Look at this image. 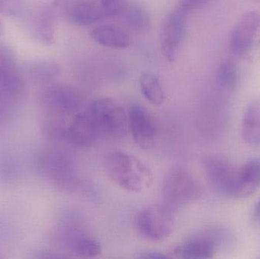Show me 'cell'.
I'll return each mask as SVG.
<instances>
[{"instance_id": "cell-1", "label": "cell", "mask_w": 260, "mask_h": 259, "mask_svg": "<svg viewBox=\"0 0 260 259\" xmlns=\"http://www.w3.org/2000/svg\"><path fill=\"white\" fill-rule=\"evenodd\" d=\"M82 103L80 94L70 85L54 84L47 87L42 95L45 135L50 139L63 140L67 127L79 114Z\"/></svg>"}, {"instance_id": "cell-2", "label": "cell", "mask_w": 260, "mask_h": 259, "mask_svg": "<svg viewBox=\"0 0 260 259\" xmlns=\"http://www.w3.org/2000/svg\"><path fill=\"white\" fill-rule=\"evenodd\" d=\"M108 177L123 190L141 193L153 182V174L145 163L123 152L108 154L104 161Z\"/></svg>"}, {"instance_id": "cell-3", "label": "cell", "mask_w": 260, "mask_h": 259, "mask_svg": "<svg viewBox=\"0 0 260 259\" xmlns=\"http://www.w3.org/2000/svg\"><path fill=\"white\" fill-rule=\"evenodd\" d=\"M102 138L120 141L126 135L128 115L117 100L108 97L94 100L87 109Z\"/></svg>"}, {"instance_id": "cell-4", "label": "cell", "mask_w": 260, "mask_h": 259, "mask_svg": "<svg viewBox=\"0 0 260 259\" xmlns=\"http://www.w3.org/2000/svg\"><path fill=\"white\" fill-rule=\"evenodd\" d=\"M38 168L43 177L59 191L71 192L78 187L79 180L73 161L60 149L43 152L38 159Z\"/></svg>"}, {"instance_id": "cell-5", "label": "cell", "mask_w": 260, "mask_h": 259, "mask_svg": "<svg viewBox=\"0 0 260 259\" xmlns=\"http://www.w3.org/2000/svg\"><path fill=\"white\" fill-rule=\"evenodd\" d=\"M200 188L193 176L184 169H172L165 176L162 196L165 205L175 211L200 197Z\"/></svg>"}, {"instance_id": "cell-6", "label": "cell", "mask_w": 260, "mask_h": 259, "mask_svg": "<svg viewBox=\"0 0 260 259\" xmlns=\"http://www.w3.org/2000/svg\"><path fill=\"white\" fill-rule=\"evenodd\" d=\"M136 225L139 234L146 240H166L175 227L174 210L165 204L145 208L136 217Z\"/></svg>"}, {"instance_id": "cell-7", "label": "cell", "mask_w": 260, "mask_h": 259, "mask_svg": "<svg viewBox=\"0 0 260 259\" xmlns=\"http://www.w3.org/2000/svg\"><path fill=\"white\" fill-rule=\"evenodd\" d=\"M203 170L215 190L226 197H238L239 168L229 158L211 155L203 158Z\"/></svg>"}, {"instance_id": "cell-8", "label": "cell", "mask_w": 260, "mask_h": 259, "mask_svg": "<svg viewBox=\"0 0 260 259\" xmlns=\"http://www.w3.org/2000/svg\"><path fill=\"white\" fill-rule=\"evenodd\" d=\"M51 7L56 16L82 27L95 24L105 18L90 0H53Z\"/></svg>"}, {"instance_id": "cell-9", "label": "cell", "mask_w": 260, "mask_h": 259, "mask_svg": "<svg viewBox=\"0 0 260 259\" xmlns=\"http://www.w3.org/2000/svg\"><path fill=\"white\" fill-rule=\"evenodd\" d=\"M128 129L135 142L145 150L153 149L157 135L154 117L142 105L135 103L128 114Z\"/></svg>"}, {"instance_id": "cell-10", "label": "cell", "mask_w": 260, "mask_h": 259, "mask_svg": "<svg viewBox=\"0 0 260 259\" xmlns=\"http://www.w3.org/2000/svg\"><path fill=\"white\" fill-rule=\"evenodd\" d=\"M0 88L23 103L26 85L18 68L15 53L9 46L0 43Z\"/></svg>"}, {"instance_id": "cell-11", "label": "cell", "mask_w": 260, "mask_h": 259, "mask_svg": "<svg viewBox=\"0 0 260 259\" xmlns=\"http://www.w3.org/2000/svg\"><path fill=\"white\" fill-rule=\"evenodd\" d=\"M186 14L183 11H174L167 15L160 27V49L169 62H174L183 41L186 28Z\"/></svg>"}, {"instance_id": "cell-12", "label": "cell", "mask_w": 260, "mask_h": 259, "mask_svg": "<svg viewBox=\"0 0 260 259\" xmlns=\"http://www.w3.org/2000/svg\"><path fill=\"white\" fill-rule=\"evenodd\" d=\"M30 36L44 45L55 42V15L51 6H38L26 10L23 15Z\"/></svg>"}, {"instance_id": "cell-13", "label": "cell", "mask_w": 260, "mask_h": 259, "mask_svg": "<svg viewBox=\"0 0 260 259\" xmlns=\"http://www.w3.org/2000/svg\"><path fill=\"white\" fill-rule=\"evenodd\" d=\"M102 138L99 129L88 112H79L69 124L64 140L82 149L93 147Z\"/></svg>"}, {"instance_id": "cell-14", "label": "cell", "mask_w": 260, "mask_h": 259, "mask_svg": "<svg viewBox=\"0 0 260 259\" xmlns=\"http://www.w3.org/2000/svg\"><path fill=\"white\" fill-rule=\"evenodd\" d=\"M60 240L70 253L81 258H95L102 253V245L97 240L75 227H63Z\"/></svg>"}, {"instance_id": "cell-15", "label": "cell", "mask_w": 260, "mask_h": 259, "mask_svg": "<svg viewBox=\"0 0 260 259\" xmlns=\"http://www.w3.org/2000/svg\"><path fill=\"white\" fill-rule=\"evenodd\" d=\"M260 26L259 12L246 13L237 23L230 38V50L234 55L242 56L251 48Z\"/></svg>"}, {"instance_id": "cell-16", "label": "cell", "mask_w": 260, "mask_h": 259, "mask_svg": "<svg viewBox=\"0 0 260 259\" xmlns=\"http://www.w3.org/2000/svg\"><path fill=\"white\" fill-rule=\"evenodd\" d=\"M174 254L179 258L186 259H209L213 258L216 249L203 231L177 246Z\"/></svg>"}, {"instance_id": "cell-17", "label": "cell", "mask_w": 260, "mask_h": 259, "mask_svg": "<svg viewBox=\"0 0 260 259\" xmlns=\"http://www.w3.org/2000/svg\"><path fill=\"white\" fill-rule=\"evenodd\" d=\"M241 136L247 145L260 147V99L250 100L246 106L241 124Z\"/></svg>"}, {"instance_id": "cell-18", "label": "cell", "mask_w": 260, "mask_h": 259, "mask_svg": "<svg viewBox=\"0 0 260 259\" xmlns=\"http://www.w3.org/2000/svg\"><path fill=\"white\" fill-rule=\"evenodd\" d=\"M90 35L96 43L108 48L126 49L131 42L129 33L114 24L97 26L91 30Z\"/></svg>"}, {"instance_id": "cell-19", "label": "cell", "mask_w": 260, "mask_h": 259, "mask_svg": "<svg viewBox=\"0 0 260 259\" xmlns=\"http://www.w3.org/2000/svg\"><path fill=\"white\" fill-rule=\"evenodd\" d=\"M260 187V158L249 160L239 168L238 198L252 196Z\"/></svg>"}, {"instance_id": "cell-20", "label": "cell", "mask_w": 260, "mask_h": 259, "mask_svg": "<svg viewBox=\"0 0 260 259\" xmlns=\"http://www.w3.org/2000/svg\"><path fill=\"white\" fill-rule=\"evenodd\" d=\"M117 17L125 27L136 33H145L151 28L149 14L139 5L126 3Z\"/></svg>"}, {"instance_id": "cell-21", "label": "cell", "mask_w": 260, "mask_h": 259, "mask_svg": "<svg viewBox=\"0 0 260 259\" xmlns=\"http://www.w3.org/2000/svg\"><path fill=\"white\" fill-rule=\"evenodd\" d=\"M58 62L48 59L32 61L26 63L24 71L33 81L39 83H49L55 80L60 73Z\"/></svg>"}, {"instance_id": "cell-22", "label": "cell", "mask_w": 260, "mask_h": 259, "mask_svg": "<svg viewBox=\"0 0 260 259\" xmlns=\"http://www.w3.org/2000/svg\"><path fill=\"white\" fill-rule=\"evenodd\" d=\"M139 88L147 100L160 106L165 100V91L158 78L153 73L145 71L139 77Z\"/></svg>"}, {"instance_id": "cell-23", "label": "cell", "mask_w": 260, "mask_h": 259, "mask_svg": "<svg viewBox=\"0 0 260 259\" xmlns=\"http://www.w3.org/2000/svg\"><path fill=\"white\" fill-rule=\"evenodd\" d=\"M217 252H232L237 246V237L233 231L221 225H212L203 230Z\"/></svg>"}, {"instance_id": "cell-24", "label": "cell", "mask_w": 260, "mask_h": 259, "mask_svg": "<svg viewBox=\"0 0 260 259\" xmlns=\"http://www.w3.org/2000/svg\"><path fill=\"white\" fill-rule=\"evenodd\" d=\"M238 72L236 65L230 61H225L218 67L216 73L217 85L226 92H232L238 84Z\"/></svg>"}, {"instance_id": "cell-25", "label": "cell", "mask_w": 260, "mask_h": 259, "mask_svg": "<svg viewBox=\"0 0 260 259\" xmlns=\"http://www.w3.org/2000/svg\"><path fill=\"white\" fill-rule=\"evenodd\" d=\"M22 103L0 88V126L13 119Z\"/></svg>"}, {"instance_id": "cell-26", "label": "cell", "mask_w": 260, "mask_h": 259, "mask_svg": "<svg viewBox=\"0 0 260 259\" xmlns=\"http://www.w3.org/2000/svg\"><path fill=\"white\" fill-rule=\"evenodd\" d=\"M99 9L104 18L118 16L127 0H90Z\"/></svg>"}, {"instance_id": "cell-27", "label": "cell", "mask_w": 260, "mask_h": 259, "mask_svg": "<svg viewBox=\"0 0 260 259\" xmlns=\"http://www.w3.org/2000/svg\"><path fill=\"white\" fill-rule=\"evenodd\" d=\"M24 0H0V15L7 17H22L27 10Z\"/></svg>"}, {"instance_id": "cell-28", "label": "cell", "mask_w": 260, "mask_h": 259, "mask_svg": "<svg viewBox=\"0 0 260 259\" xmlns=\"http://www.w3.org/2000/svg\"><path fill=\"white\" fill-rule=\"evenodd\" d=\"M209 1L211 0H181L179 9L187 15L189 12L201 9Z\"/></svg>"}, {"instance_id": "cell-29", "label": "cell", "mask_w": 260, "mask_h": 259, "mask_svg": "<svg viewBox=\"0 0 260 259\" xmlns=\"http://www.w3.org/2000/svg\"><path fill=\"white\" fill-rule=\"evenodd\" d=\"M34 258H64L63 255H61L60 254L57 252H53L50 250H43L41 252H37L35 254Z\"/></svg>"}, {"instance_id": "cell-30", "label": "cell", "mask_w": 260, "mask_h": 259, "mask_svg": "<svg viewBox=\"0 0 260 259\" xmlns=\"http://www.w3.org/2000/svg\"><path fill=\"white\" fill-rule=\"evenodd\" d=\"M138 258L145 259H165L169 258L170 256L165 255V254L161 253V252H147L141 253V255L138 256Z\"/></svg>"}, {"instance_id": "cell-31", "label": "cell", "mask_w": 260, "mask_h": 259, "mask_svg": "<svg viewBox=\"0 0 260 259\" xmlns=\"http://www.w3.org/2000/svg\"><path fill=\"white\" fill-rule=\"evenodd\" d=\"M252 218H253V221L260 224V198L255 204L253 212H252Z\"/></svg>"}, {"instance_id": "cell-32", "label": "cell", "mask_w": 260, "mask_h": 259, "mask_svg": "<svg viewBox=\"0 0 260 259\" xmlns=\"http://www.w3.org/2000/svg\"><path fill=\"white\" fill-rule=\"evenodd\" d=\"M2 30H1V24H0V33H1Z\"/></svg>"}]
</instances>
